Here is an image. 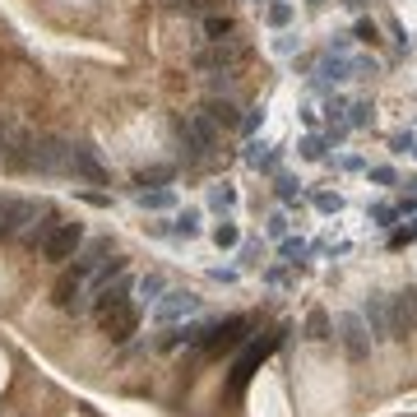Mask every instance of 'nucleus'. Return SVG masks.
<instances>
[{
  "label": "nucleus",
  "mask_w": 417,
  "mask_h": 417,
  "mask_svg": "<svg viewBox=\"0 0 417 417\" xmlns=\"http://www.w3.org/2000/svg\"><path fill=\"white\" fill-rule=\"evenodd\" d=\"M70 163H75V144L61 135H42L28 139V172L37 176H70Z\"/></svg>",
  "instance_id": "obj_1"
},
{
  "label": "nucleus",
  "mask_w": 417,
  "mask_h": 417,
  "mask_svg": "<svg viewBox=\"0 0 417 417\" xmlns=\"http://www.w3.org/2000/svg\"><path fill=\"white\" fill-rule=\"evenodd\" d=\"M176 135H181V144H185V158H195V163H200V158L214 154V144H218V125L200 111V116H185V121L176 125Z\"/></svg>",
  "instance_id": "obj_2"
},
{
  "label": "nucleus",
  "mask_w": 417,
  "mask_h": 417,
  "mask_svg": "<svg viewBox=\"0 0 417 417\" xmlns=\"http://www.w3.org/2000/svg\"><path fill=\"white\" fill-rule=\"evenodd\" d=\"M37 214H42V204L33 200H0V241H19Z\"/></svg>",
  "instance_id": "obj_3"
},
{
  "label": "nucleus",
  "mask_w": 417,
  "mask_h": 417,
  "mask_svg": "<svg viewBox=\"0 0 417 417\" xmlns=\"http://www.w3.org/2000/svg\"><path fill=\"white\" fill-rule=\"evenodd\" d=\"M334 339L343 343V353L353 357V362H367V357H371V343H376L362 315H339V324H334Z\"/></svg>",
  "instance_id": "obj_4"
},
{
  "label": "nucleus",
  "mask_w": 417,
  "mask_h": 417,
  "mask_svg": "<svg viewBox=\"0 0 417 417\" xmlns=\"http://www.w3.org/2000/svg\"><path fill=\"white\" fill-rule=\"evenodd\" d=\"M98 324H102V334H107L111 343H125L139 329V306L135 302H116V306L98 311Z\"/></svg>",
  "instance_id": "obj_5"
},
{
  "label": "nucleus",
  "mask_w": 417,
  "mask_h": 417,
  "mask_svg": "<svg viewBox=\"0 0 417 417\" xmlns=\"http://www.w3.org/2000/svg\"><path fill=\"white\" fill-rule=\"evenodd\" d=\"M195 65H200L204 75H232V70L241 65V46L232 42V37H223V42L204 46L200 56H195Z\"/></svg>",
  "instance_id": "obj_6"
},
{
  "label": "nucleus",
  "mask_w": 417,
  "mask_h": 417,
  "mask_svg": "<svg viewBox=\"0 0 417 417\" xmlns=\"http://www.w3.org/2000/svg\"><path fill=\"white\" fill-rule=\"evenodd\" d=\"M84 246V223H56V232H51V237H46V246H42V255L46 260H70V255H75V250Z\"/></svg>",
  "instance_id": "obj_7"
},
{
  "label": "nucleus",
  "mask_w": 417,
  "mask_h": 417,
  "mask_svg": "<svg viewBox=\"0 0 417 417\" xmlns=\"http://www.w3.org/2000/svg\"><path fill=\"white\" fill-rule=\"evenodd\" d=\"M246 329H250L246 315H237V320H228V324H209V334L200 339V348L204 353H228V348H237V343L246 339Z\"/></svg>",
  "instance_id": "obj_8"
},
{
  "label": "nucleus",
  "mask_w": 417,
  "mask_h": 417,
  "mask_svg": "<svg viewBox=\"0 0 417 417\" xmlns=\"http://www.w3.org/2000/svg\"><path fill=\"white\" fill-rule=\"evenodd\" d=\"M389 315H394V339L417 334V288H403L399 297H389Z\"/></svg>",
  "instance_id": "obj_9"
},
{
  "label": "nucleus",
  "mask_w": 417,
  "mask_h": 417,
  "mask_svg": "<svg viewBox=\"0 0 417 417\" xmlns=\"http://www.w3.org/2000/svg\"><path fill=\"white\" fill-rule=\"evenodd\" d=\"M367 329H371V339H394V315H389V297H367Z\"/></svg>",
  "instance_id": "obj_10"
},
{
  "label": "nucleus",
  "mask_w": 417,
  "mask_h": 417,
  "mask_svg": "<svg viewBox=\"0 0 417 417\" xmlns=\"http://www.w3.org/2000/svg\"><path fill=\"white\" fill-rule=\"evenodd\" d=\"M195 311H200V297L195 293H167V297H158L154 315L163 324H172V320H181V315H195Z\"/></svg>",
  "instance_id": "obj_11"
},
{
  "label": "nucleus",
  "mask_w": 417,
  "mask_h": 417,
  "mask_svg": "<svg viewBox=\"0 0 417 417\" xmlns=\"http://www.w3.org/2000/svg\"><path fill=\"white\" fill-rule=\"evenodd\" d=\"M107 255H111V241H107V237H98V241H89V246L75 255V269H70V274H79V278L98 274V269L107 264Z\"/></svg>",
  "instance_id": "obj_12"
},
{
  "label": "nucleus",
  "mask_w": 417,
  "mask_h": 417,
  "mask_svg": "<svg viewBox=\"0 0 417 417\" xmlns=\"http://www.w3.org/2000/svg\"><path fill=\"white\" fill-rule=\"evenodd\" d=\"M274 343H278V334H269V339L255 343V348H246V357H241V362H237V371H232V389H241V385H246V380H250V371H255L264 357H269V348H274Z\"/></svg>",
  "instance_id": "obj_13"
},
{
  "label": "nucleus",
  "mask_w": 417,
  "mask_h": 417,
  "mask_svg": "<svg viewBox=\"0 0 417 417\" xmlns=\"http://www.w3.org/2000/svg\"><path fill=\"white\" fill-rule=\"evenodd\" d=\"M56 223H61V218H56V214H51V209H46V204H42V214L33 218V228L24 232L19 241H24V246H28V250H42V246H46V237L56 232Z\"/></svg>",
  "instance_id": "obj_14"
},
{
  "label": "nucleus",
  "mask_w": 417,
  "mask_h": 417,
  "mask_svg": "<svg viewBox=\"0 0 417 417\" xmlns=\"http://www.w3.org/2000/svg\"><path fill=\"white\" fill-rule=\"evenodd\" d=\"M79 293H84V278H79V274H65L61 283H56V293H51V302H56L61 311H84Z\"/></svg>",
  "instance_id": "obj_15"
},
{
  "label": "nucleus",
  "mask_w": 417,
  "mask_h": 417,
  "mask_svg": "<svg viewBox=\"0 0 417 417\" xmlns=\"http://www.w3.org/2000/svg\"><path fill=\"white\" fill-rule=\"evenodd\" d=\"M70 176H84V181H93V185H102V181H107V172H102V163H98V158H93V149H75Z\"/></svg>",
  "instance_id": "obj_16"
},
{
  "label": "nucleus",
  "mask_w": 417,
  "mask_h": 417,
  "mask_svg": "<svg viewBox=\"0 0 417 417\" xmlns=\"http://www.w3.org/2000/svg\"><path fill=\"white\" fill-rule=\"evenodd\" d=\"M130 278H116V283H107V288H98V297H93V311H107V306H116V302H130Z\"/></svg>",
  "instance_id": "obj_17"
},
{
  "label": "nucleus",
  "mask_w": 417,
  "mask_h": 417,
  "mask_svg": "<svg viewBox=\"0 0 417 417\" xmlns=\"http://www.w3.org/2000/svg\"><path fill=\"white\" fill-rule=\"evenodd\" d=\"M306 339H315V343H324V339H334V324H329V315H324L320 306L306 315Z\"/></svg>",
  "instance_id": "obj_18"
},
{
  "label": "nucleus",
  "mask_w": 417,
  "mask_h": 417,
  "mask_svg": "<svg viewBox=\"0 0 417 417\" xmlns=\"http://www.w3.org/2000/svg\"><path fill=\"white\" fill-rule=\"evenodd\" d=\"M204 116H209L214 125H241V116H237L232 102H204Z\"/></svg>",
  "instance_id": "obj_19"
},
{
  "label": "nucleus",
  "mask_w": 417,
  "mask_h": 417,
  "mask_svg": "<svg viewBox=\"0 0 417 417\" xmlns=\"http://www.w3.org/2000/svg\"><path fill=\"white\" fill-rule=\"evenodd\" d=\"M172 237H200V214L195 209H185V214H176V223H172Z\"/></svg>",
  "instance_id": "obj_20"
},
{
  "label": "nucleus",
  "mask_w": 417,
  "mask_h": 417,
  "mask_svg": "<svg viewBox=\"0 0 417 417\" xmlns=\"http://www.w3.org/2000/svg\"><path fill=\"white\" fill-rule=\"evenodd\" d=\"M204 33H209L214 42H223V37H232V33H237V24H232L228 15H209V19H204Z\"/></svg>",
  "instance_id": "obj_21"
},
{
  "label": "nucleus",
  "mask_w": 417,
  "mask_h": 417,
  "mask_svg": "<svg viewBox=\"0 0 417 417\" xmlns=\"http://www.w3.org/2000/svg\"><path fill=\"white\" fill-rule=\"evenodd\" d=\"M163 293H167V278H163V274H149V278H139V297H144V302H158Z\"/></svg>",
  "instance_id": "obj_22"
},
{
  "label": "nucleus",
  "mask_w": 417,
  "mask_h": 417,
  "mask_svg": "<svg viewBox=\"0 0 417 417\" xmlns=\"http://www.w3.org/2000/svg\"><path fill=\"white\" fill-rule=\"evenodd\" d=\"M214 241H218L223 250H232L237 241H241V232H237V223H218V228H214Z\"/></svg>",
  "instance_id": "obj_23"
},
{
  "label": "nucleus",
  "mask_w": 417,
  "mask_h": 417,
  "mask_svg": "<svg viewBox=\"0 0 417 417\" xmlns=\"http://www.w3.org/2000/svg\"><path fill=\"white\" fill-rule=\"evenodd\" d=\"M320 75H324V79H334V84H339V79H348V75H353V61H334V56H329V61L320 65Z\"/></svg>",
  "instance_id": "obj_24"
},
{
  "label": "nucleus",
  "mask_w": 417,
  "mask_h": 417,
  "mask_svg": "<svg viewBox=\"0 0 417 417\" xmlns=\"http://www.w3.org/2000/svg\"><path fill=\"white\" fill-rule=\"evenodd\" d=\"M264 19H269V24H274V28H283V24H288V19H293V5H288V0H274V5H269V10H264Z\"/></svg>",
  "instance_id": "obj_25"
},
{
  "label": "nucleus",
  "mask_w": 417,
  "mask_h": 417,
  "mask_svg": "<svg viewBox=\"0 0 417 417\" xmlns=\"http://www.w3.org/2000/svg\"><path fill=\"white\" fill-rule=\"evenodd\" d=\"M209 204H214V209H232V204H237V190H232V185H214V190H209Z\"/></svg>",
  "instance_id": "obj_26"
},
{
  "label": "nucleus",
  "mask_w": 417,
  "mask_h": 417,
  "mask_svg": "<svg viewBox=\"0 0 417 417\" xmlns=\"http://www.w3.org/2000/svg\"><path fill=\"white\" fill-rule=\"evenodd\" d=\"M172 176H176L172 167H149V172H139V185H149V181L163 185V181H172Z\"/></svg>",
  "instance_id": "obj_27"
},
{
  "label": "nucleus",
  "mask_w": 417,
  "mask_h": 417,
  "mask_svg": "<svg viewBox=\"0 0 417 417\" xmlns=\"http://www.w3.org/2000/svg\"><path fill=\"white\" fill-rule=\"evenodd\" d=\"M139 204H144V209H167V204H172V190H154V195H139Z\"/></svg>",
  "instance_id": "obj_28"
},
{
  "label": "nucleus",
  "mask_w": 417,
  "mask_h": 417,
  "mask_svg": "<svg viewBox=\"0 0 417 417\" xmlns=\"http://www.w3.org/2000/svg\"><path fill=\"white\" fill-rule=\"evenodd\" d=\"M357 42H376V37H380V28H376V24H371V19H362V24H357V33H353Z\"/></svg>",
  "instance_id": "obj_29"
},
{
  "label": "nucleus",
  "mask_w": 417,
  "mask_h": 417,
  "mask_svg": "<svg viewBox=\"0 0 417 417\" xmlns=\"http://www.w3.org/2000/svg\"><path fill=\"white\" fill-rule=\"evenodd\" d=\"M371 218H376L380 228H389V223H394V209H389V204H376V209H371Z\"/></svg>",
  "instance_id": "obj_30"
},
{
  "label": "nucleus",
  "mask_w": 417,
  "mask_h": 417,
  "mask_svg": "<svg viewBox=\"0 0 417 417\" xmlns=\"http://www.w3.org/2000/svg\"><path fill=\"white\" fill-rule=\"evenodd\" d=\"M315 204H320L324 214H339V209H343V200H339V195H315Z\"/></svg>",
  "instance_id": "obj_31"
},
{
  "label": "nucleus",
  "mask_w": 417,
  "mask_h": 417,
  "mask_svg": "<svg viewBox=\"0 0 417 417\" xmlns=\"http://www.w3.org/2000/svg\"><path fill=\"white\" fill-rule=\"evenodd\" d=\"M302 250H306L302 241H283V260H288V264H297V260H302Z\"/></svg>",
  "instance_id": "obj_32"
},
{
  "label": "nucleus",
  "mask_w": 417,
  "mask_h": 417,
  "mask_svg": "<svg viewBox=\"0 0 417 417\" xmlns=\"http://www.w3.org/2000/svg\"><path fill=\"white\" fill-rule=\"evenodd\" d=\"M269 237H288V218H283V214L269 218Z\"/></svg>",
  "instance_id": "obj_33"
},
{
  "label": "nucleus",
  "mask_w": 417,
  "mask_h": 417,
  "mask_svg": "<svg viewBox=\"0 0 417 417\" xmlns=\"http://www.w3.org/2000/svg\"><path fill=\"white\" fill-rule=\"evenodd\" d=\"M302 158H324V144L320 139H306V144H302Z\"/></svg>",
  "instance_id": "obj_34"
},
{
  "label": "nucleus",
  "mask_w": 417,
  "mask_h": 417,
  "mask_svg": "<svg viewBox=\"0 0 417 417\" xmlns=\"http://www.w3.org/2000/svg\"><path fill=\"white\" fill-rule=\"evenodd\" d=\"M371 181L376 185H394V167H376L371 172Z\"/></svg>",
  "instance_id": "obj_35"
},
{
  "label": "nucleus",
  "mask_w": 417,
  "mask_h": 417,
  "mask_svg": "<svg viewBox=\"0 0 417 417\" xmlns=\"http://www.w3.org/2000/svg\"><path fill=\"white\" fill-rule=\"evenodd\" d=\"M371 121V102H357L353 107V125H367Z\"/></svg>",
  "instance_id": "obj_36"
},
{
  "label": "nucleus",
  "mask_w": 417,
  "mask_h": 417,
  "mask_svg": "<svg viewBox=\"0 0 417 417\" xmlns=\"http://www.w3.org/2000/svg\"><path fill=\"white\" fill-rule=\"evenodd\" d=\"M278 195H283V200H293V195H297V181H293V176H283V181H278Z\"/></svg>",
  "instance_id": "obj_37"
},
{
  "label": "nucleus",
  "mask_w": 417,
  "mask_h": 417,
  "mask_svg": "<svg viewBox=\"0 0 417 417\" xmlns=\"http://www.w3.org/2000/svg\"><path fill=\"white\" fill-rule=\"evenodd\" d=\"M413 149V135H394V154H408Z\"/></svg>",
  "instance_id": "obj_38"
},
{
  "label": "nucleus",
  "mask_w": 417,
  "mask_h": 417,
  "mask_svg": "<svg viewBox=\"0 0 417 417\" xmlns=\"http://www.w3.org/2000/svg\"><path fill=\"white\" fill-rule=\"evenodd\" d=\"M311 5H324V0H311Z\"/></svg>",
  "instance_id": "obj_39"
},
{
  "label": "nucleus",
  "mask_w": 417,
  "mask_h": 417,
  "mask_svg": "<svg viewBox=\"0 0 417 417\" xmlns=\"http://www.w3.org/2000/svg\"><path fill=\"white\" fill-rule=\"evenodd\" d=\"M172 5H181V0H172Z\"/></svg>",
  "instance_id": "obj_40"
},
{
  "label": "nucleus",
  "mask_w": 417,
  "mask_h": 417,
  "mask_svg": "<svg viewBox=\"0 0 417 417\" xmlns=\"http://www.w3.org/2000/svg\"><path fill=\"white\" fill-rule=\"evenodd\" d=\"M413 154H417V149H413Z\"/></svg>",
  "instance_id": "obj_41"
}]
</instances>
